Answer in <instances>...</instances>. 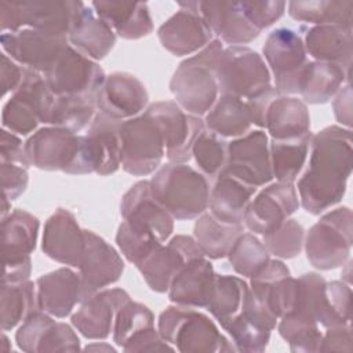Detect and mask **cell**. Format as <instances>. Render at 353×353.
<instances>
[{"mask_svg":"<svg viewBox=\"0 0 353 353\" xmlns=\"http://www.w3.org/2000/svg\"><path fill=\"white\" fill-rule=\"evenodd\" d=\"M51 91L41 73L25 69L23 80L3 106V128L17 134L29 135L39 123Z\"/></svg>","mask_w":353,"mask_h":353,"instance_id":"obj_14","label":"cell"},{"mask_svg":"<svg viewBox=\"0 0 353 353\" xmlns=\"http://www.w3.org/2000/svg\"><path fill=\"white\" fill-rule=\"evenodd\" d=\"M143 113L159 128L165 148V157L170 163L189 161L194 141L205 130L203 120L199 116L186 113L174 101L154 102Z\"/></svg>","mask_w":353,"mask_h":353,"instance_id":"obj_11","label":"cell"},{"mask_svg":"<svg viewBox=\"0 0 353 353\" xmlns=\"http://www.w3.org/2000/svg\"><path fill=\"white\" fill-rule=\"evenodd\" d=\"M149 95L141 80L127 72L106 76L98 95L97 109L116 120H128L148 105Z\"/></svg>","mask_w":353,"mask_h":353,"instance_id":"obj_24","label":"cell"},{"mask_svg":"<svg viewBox=\"0 0 353 353\" xmlns=\"http://www.w3.org/2000/svg\"><path fill=\"white\" fill-rule=\"evenodd\" d=\"M39 226V219L21 208L1 218V263L30 258L36 248Z\"/></svg>","mask_w":353,"mask_h":353,"instance_id":"obj_33","label":"cell"},{"mask_svg":"<svg viewBox=\"0 0 353 353\" xmlns=\"http://www.w3.org/2000/svg\"><path fill=\"white\" fill-rule=\"evenodd\" d=\"M17 345L29 353L46 352H77L80 339L73 328L62 321H55L52 316L36 310L18 328L15 334Z\"/></svg>","mask_w":353,"mask_h":353,"instance_id":"obj_19","label":"cell"},{"mask_svg":"<svg viewBox=\"0 0 353 353\" xmlns=\"http://www.w3.org/2000/svg\"><path fill=\"white\" fill-rule=\"evenodd\" d=\"M280 95V92L274 88V85H270L269 88L261 91L259 94L254 95L252 98L247 99V105L250 109L251 114V121L252 124L265 128V119H266V112L270 105V102Z\"/></svg>","mask_w":353,"mask_h":353,"instance_id":"obj_56","label":"cell"},{"mask_svg":"<svg viewBox=\"0 0 353 353\" xmlns=\"http://www.w3.org/2000/svg\"><path fill=\"white\" fill-rule=\"evenodd\" d=\"M232 336L236 350L248 353H261L268 347L270 330L256 324L255 321L239 314L225 328Z\"/></svg>","mask_w":353,"mask_h":353,"instance_id":"obj_51","label":"cell"},{"mask_svg":"<svg viewBox=\"0 0 353 353\" xmlns=\"http://www.w3.org/2000/svg\"><path fill=\"white\" fill-rule=\"evenodd\" d=\"M25 68L12 61L7 54H1V66H0V77H1V95L4 97L7 92H14L23 80Z\"/></svg>","mask_w":353,"mask_h":353,"instance_id":"obj_57","label":"cell"},{"mask_svg":"<svg viewBox=\"0 0 353 353\" xmlns=\"http://www.w3.org/2000/svg\"><path fill=\"white\" fill-rule=\"evenodd\" d=\"M91 7L121 39L138 40L153 30L152 17L146 3L97 0L91 3Z\"/></svg>","mask_w":353,"mask_h":353,"instance_id":"obj_32","label":"cell"},{"mask_svg":"<svg viewBox=\"0 0 353 353\" xmlns=\"http://www.w3.org/2000/svg\"><path fill=\"white\" fill-rule=\"evenodd\" d=\"M223 51L222 41L214 39L196 55L182 61L170 81L175 102L189 114L205 116L219 97L215 74Z\"/></svg>","mask_w":353,"mask_h":353,"instance_id":"obj_2","label":"cell"},{"mask_svg":"<svg viewBox=\"0 0 353 353\" xmlns=\"http://www.w3.org/2000/svg\"><path fill=\"white\" fill-rule=\"evenodd\" d=\"M121 123L97 112L84 134L94 172L110 175L121 165Z\"/></svg>","mask_w":353,"mask_h":353,"instance_id":"obj_28","label":"cell"},{"mask_svg":"<svg viewBox=\"0 0 353 353\" xmlns=\"http://www.w3.org/2000/svg\"><path fill=\"white\" fill-rule=\"evenodd\" d=\"M302 39L307 55L319 62L335 63L350 74L353 54L352 28L314 25L305 30V37Z\"/></svg>","mask_w":353,"mask_h":353,"instance_id":"obj_30","label":"cell"},{"mask_svg":"<svg viewBox=\"0 0 353 353\" xmlns=\"http://www.w3.org/2000/svg\"><path fill=\"white\" fill-rule=\"evenodd\" d=\"M204 121L207 130L222 138L243 137L252 125L247 101L233 95H219Z\"/></svg>","mask_w":353,"mask_h":353,"instance_id":"obj_38","label":"cell"},{"mask_svg":"<svg viewBox=\"0 0 353 353\" xmlns=\"http://www.w3.org/2000/svg\"><path fill=\"white\" fill-rule=\"evenodd\" d=\"M248 291L250 287L243 279L229 274H216L205 307L218 320L221 327L225 328L241 313Z\"/></svg>","mask_w":353,"mask_h":353,"instance_id":"obj_40","label":"cell"},{"mask_svg":"<svg viewBox=\"0 0 353 353\" xmlns=\"http://www.w3.org/2000/svg\"><path fill=\"white\" fill-rule=\"evenodd\" d=\"M83 1H1V33L30 28L57 36H69Z\"/></svg>","mask_w":353,"mask_h":353,"instance_id":"obj_7","label":"cell"},{"mask_svg":"<svg viewBox=\"0 0 353 353\" xmlns=\"http://www.w3.org/2000/svg\"><path fill=\"white\" fill-rule=\"evenodd\" d=\"M28 168V164L19 161L4 160L0 163L3 200L11 203L25 192L29 181Z\"/></svg>","mask_w":353,"mask_h":353,"instance_id":"obj_53","label":"cell"},{"mask_svg":"<svg viewBox=\"0 0 353 353\" xmlns=\"http://www.w3.org/2000/svg\"><path fill=\"white\" fill-rule=\"evenodd\" d=\"M244 225L221 222L211 212H203L193 228V237L205 258L221 259L228 256L234 241L244 233Z\"/></svg>","mask_w":353,"mask_h":353,"instance_id":"obj_39","label":"cell"},{"mask_svg":"<svg viewBox=\"0 0 353 353\" xmlns=\"http://www.w3.org/2000/svg\"><path fill=\"white\" fill-rule=\"evenodd\" d=\"M279 332L288 342L291 352H320L323 334L320 325L313 320L287 314L280 319Z\"/></svg>","mask_w":353,"mask_h":353,"instance_id":"obj_46","label":"cell"},{"mask_svg":"<svg viewBox=\"0 0 353 353\" xmlns=\"http://www.w3.org/2000/svg\"><path fill=\"white\" fill-rule=\"evenodd\" d=\"M192 157L201 174L214 181L225 168L228 157V142L210 130H204L193 143Z\"/></svg>","mask_w":353,"mask_h":353,"instance_id":"obj_45","label":"cell"},{"mask_svg":"<svg viewBox=\"0 0 353 353\" xmlns=\"http://www.w3.org/2000/svg\"><path fill=\"white\" fill-rule=\"evenodd\" d=\"M120 214L130 225L153 232L161 243L172 234L174 218L153 196L150 181H139L124 193Z\"/></svg>","mask_w":353,"mask_h":353,"instance_id":"obj_22","label":"cell"},{"mask_svg":"<svg viewBox=\"0 0 353 353\" xmlns=\"http://www.w3.org/2000/svg\"><path fill=\"white\" fill-rule=\"evenodd\" d=\"M205 21L212 34L230 46H243L261 33L247 18L240 1H188Z\"/></svg>","mask_w":353,"mask_h":353,"instance_id":"obj_23","label":"cell"},{"mask_svg":"<svg viewBox=\"0 0 353 353\" xmlns=\"http://www.w3.org/2000/svg\"><path fill=\"white\" fill-rule=\"evenodd\" d=\"M299 207V197L294 183L274 182L251 199L244 226L255 234H268L280 228Z\"/></svg>","mask_w":353,"mask_h":353,"instance_id":"obj_16","label":"cell"},{"mask_svg":"<svg viewBox=\"0 0 353 353\" xmlns=\"http://www.w3.org/2000/svg\"><path fill=\"white\" fill-rule=\"evenodd\" d=\"M353 215L349 207L324 214L306 233L303 247L310 265L320 270L343 266L350 256Z\"/></svg>","mask_w":353,"mask_h":353,"instance_id":"obj_6","label":"cell"},{"mask_svg":"<svg viewBox=\"0 0 353 353\" xmlns=\"http://www.w3.org/2000/svg\"><path fill=\"white\" fill-rule=\"evenodd\" d=\"M352 327L336 325L327 328L321 336L320 352H352Z\"/></svg>","mask_w":353,"mask_h":353,"instance_id":"obj_55","label":"cell"},{"mask_svg":"<svg viewBox=\"0 0 353 353\" xmlns=\"http://www.w3.org/2000/svg\"><path fill=\"white\" fill-rule=\"evenodd\" d=\"M266 65L274 77V88L281 95H295L307 65V52L302 36L290 28H279L269 33L263 46Z\"/></svg>","mask_w":353,"mask_h":353,"instance_id":"obj_10","label":"cell"},{"mask_svg":"<svg viewBox=\"0 0 353 353\" xmlns=\"http://www.w3.org/2000/svg\"><path fill=\"white\" fill-rule=\"evenodd\" d=\"M215 272L205 256L189 261L174 277L168 299L179 306L186 307H205L214 287Z\"/></svg>","mask_w":353,"mask_h":353,"instance_id":"obj_29","label":"cell"},{"mask_svg":"<svg viewBox=\"0 0 353 353\" xmlns=\"http://www.w3.org/2000/svg\"><path fill=\"white\" fill-rule=\"evenodd\" d=\"M181 7L157 30L161 46L176 57L190 55L210 44L212 32L203 17L189 6L188 1H179Z\"/></svg>","mask_w":353,"mask_h":353,"instance_id":"obj_20","label":"cell"},{"mask_svg":"<svg viewBox=\"0 0 353 353\" xmlns=\"http://www.w3.org/2000/svg\"><path fill=\"white\" fill-rule=\"evenodd\" d=\"M97 114V99L88 97L55 95L51 92L41 113L40 123L80 132Z\"/></svg>","mask_w":353,"mask_h":353,"instance_id":"obj_36","label":"cell"},{"mask_svg":"<svg viewBox=\"0 0 353 353\" xmlns=\"http://www.w3.org/2000/svg\"><path fill=\"white\" fill-rule=\"evenodd\" d=\"M265 128L272 139H291L310 132V116L306 103L288 95H277L269 105Z\"/></svg>","mask_w":353,"mask_h":353,"instance_id":"obj_35","label":"cell"},{"mask_svg":"<svg viewBox=\"0 0 353 353\" xmlns=\"http://www.w3.org/2000/svg\"><path fill=\"white\" fill-rule=\"evenodd\" d=\"M352 290L343 281H331L324 288V303L320 327L349 325L352 320Z\"/></svg>","mask_w":353,"mask_h":353,"instance_id":"obj_49","label":"cell"},{"mask_svg":"<svg viewBox=\"0 0 353 353\" xmlns=\"http://www.w3.org/2000/svg\"><path fill=\"white\" fill-rule=\"evenodd\" d=\"M116 243L124 258L135 266H139L163 244L153 232L132 226L125 221H123L117 229Z\"/></svg>","mask_w":353,"mask_h":353,"instance_id":"obj_47","label":"cell"},{"mask_svg":"<svg viewBox=\"0 0 353 353\" xmlns=\"http://www.w3.org/2000/svg\"><path fill=\"white\" fill-rule=\"evenodd\" d=\"M343 81H349V73L341 66L309 61L302 72L298 94L305 103H325L339 91Z\"/></svg>","mask_w":353,"mask_h":353,"instance_id":"obj_37","label":"cell"},{"mask_svg":"<svg viewBox=\"0 0 353 353\" xmlns=\"http://www.w3.org/2000/svg\"><path fill=\"white\" fill-rule=\"evenodd\" d=\"M312 132L291 138V139H272L269 143L270 161L273 178L277 182L294 183L298 178L305 161L307 159Z\"/></svg>","mask_w":353,"mask_h":353,"instance_id":"obj_41","label":"cell"},{"mask_svg":"<svg viewBox=\"0 0 353 353\" xmlns=\"http://www.w3.org/2000/svg\"><path fill=\"white\" fill-rule=\"evenodd\" d=\"M1 330L8 331L22 324L39 309L36 283L29 280L21 283H1Z\"/></svg>","mask_w":353,"mask_h":353,"instance_id":"obj_43","label":"cell"},{"mask_svg":"<svg viewBox=\"0 0 353 353\" xmlns=\"http://www.w3.org/2000/svg\"><path fill=\"white\" fill-rule=\"evenodd\" d=\"M305 229L292 218L284 221V223L276 230L263 234L262 243L268 252L281 259H291L299 255L303 248Z\"/></svg>","mask_w":353,"mask_h":353,"instance_id":"obj_50","label":"cell"},{"mask_svg":"<svg viewBox=\"0 0 353 353\" xmlns=\"http://www.w3.org/2000/svg\"><path fill=\"white\" fill-rule=\"evenodd\" d=\"M80 273L69 268H59L36 280L39 309L52 317L63 319L81 302Z\"/></svg>","mask_w":353,"mask_h":353,"instance_id":"obj_27","label":"cell"},{"mask_svg":"<svg viewBox=\"0 0 353 353\" xmlns=\"http://www.w3.org/2000/svg\"><path fill=\"white\" fill-rule=\"evenodd\" d=\"M255 192V186L222 171L214 179V185L210 189V212L221 222L240 225Z\"/></svg>","mask_w":353,"mask_h":353,"instance_id":"obj_31","label":"cell"},{"mask_svg":"<svg viewBox=\"0 0 353 353\" xmlns=\"http://www.w3.org/2000/svg\"><path fill=\"white\" fill-rule=\"evenodd\" d=\"M127 291L108 288L95 292L72 314V325L87 339H105L110 335L119 309L130 301Z\"/></svg>","mask_w":353,"mask_h":353,"instance_id":"obj_25","label":"cell"},{"mask_svg":"<svg viewBox=\"0 0 353 353\" xmlns=\"http://www.w3.org/2000/svg\"><path fill=\"white\" fill-rule=\"evenodd\" d=\"M124 352H164V350H175L164 338L160 335L159 330L149 328L142 331L141 334L131 338L123 347Z\"/></svg>","mask_w":353,"mask_h":353,"instance_id":"obj_54","label":"cell"},{"mask_svg":"<svg viewBox=\"0 0 353 353\" xmlns=\"http://www.w3.org/2000/svg\"><path fill=\"white\" fill-rule=\"evenodd\" d=\"M240 3L247 18L261 32L265 28L272 26L276 21H279L283 17L287 7L285 1H279V0H268V1L243 0Z\"/></svg>","mask_w":353,"mask_h":353,"instance_id":"obj_52","label":"cell"},{"mask_svg":"<svg viewBox=\"0 0 353 353\" xmlns=\"http://www.w3.org/2000/svg\"><path fill=\"white\" fill-rule=\"evenodd\" d=\"M204 256L194 237L176 234L165 245L154 250L138 268L149 288L154 292H168L178 272L192 259Z\"/></svg>","mask_w":353,"mask_h":353,"instance_id":"obj_18","label":"cell"},{"mask_svg":"<svg viewBox=\"0 0 353 353\" xmlns=\"http://www.w3.org/2000/svg\"><path fill=\"white\" fill-rule=\"evenodd\" d=\"M222 171L255 188L269 183L273 172L268 134L254 130L228 142V157Z\"/></svg>","mask_w":353,"mask_h":353,"instance_id":"obj_15","label":"cell"},{"mask_svg":"<svg viewBox=\"0 0 353 353\" xmlns=\"http://www.w3.org/2000/svg\"><path fill=\"white\" fill-rule=\"evenodd\" d=\"M84 247V230L66 208H58L44 225L41 250L63 265L79 268Z\"/></svg>","mask_w":353,"mask_h":353,"instance_id":"obj_26","label":"cell"},{"mask_svg":"<svg viewBox=\"0 0 353 353\" xmlns=\"http://www.w3.org/2000/svg\"><path fill=\"white\" fill-rule=\"evenodd\" d=\"M309 164L298 181L299 204L310 214L338 204L346 193L352 172V131L328 125L312 135Z\"/></svg>","mask_w":353,"mask_h":353,"instance_id":"obj_1","label":"cell"},{"mask_svg":"<svg viewBox=\"0 0 353 353\" xmlns=\"http://www.w3.org/2000/svg\"><path fill=\"white\" fill-rule=\"evenodd\" d=\"M228 258L237 274L252 277L270 261V254L258 237L243 233L232 245Z\"/></svg>","mask_w":353,"mask_h":353,"instance_id":"obj_44","label":"cell"},{"mask_svg":"<svg viewBox=\"0 0 353 353\" xmlns=\"http://www.w3.org/2000/svg\"><path fill=\"white\" fill-rule=\"evenodd\" d=\"M251 279L254 298L279 320L292 312L298 296V281L280 259H270Z\"/></svg>","mask_w":353,"mask_h":353,"instance_id":"obj_21","label":"cell"},{"mask_svg":"<svg viewBox=\"0 0 353 353\" xmlns=\"http://www.w3.org/2000/svg\"><path fill=\"white\" fill-rule=\"evenodd\" d=\"M287 7L290 17L299 22L352 28V0L290 1Z\"/></svg>","mask_w":353,"mask_h":353,"instance_id":"obj_42","label":"cell"},{"mask_svg":"<svg viewBox=\"0 0 353 353\" xmlns=\"http://www.w3.org/2000/svg\"><path fill=\"white\" fill-rule=\"evenodd\" d=\"M219 95L250 99L272 85L263 58L245 46L223 48L215 68Z\"/></svg>","mask_w":353,"mask_h":353,"instance_id":"obj_8","label":"cell"},{"mask_svg":"<svg viewBox=\"0 0 353 353\" xmlns=\"http://www.w3.org/2000/svg\"><path fill=\"white\" fill-rule=\"evenodd\" d=\"M69 44L92 61L103 59L116 43V33L94 10L84 6L69 36Z\"/></svg>","mask_w":353,"mask_h":353,"instance_id":"obj_34","label":"cell"},{"mask_svg":"<svg viewBox=\"0 0 353 353\" xmlns=\"http://www.w3.org/2000/svg\"><path fill=\"white\" fill-rule=\"evenodd\" d=\"M157 201L174 219L199 218L208 208V179L185 163H168L159 167L150 179Z\"/></svg>","mask_w":353,"mask_h":353,"instance_id":"obj_3","label":"cell"},{"mask_svg":"<svg viewBox=\"0 0 353 353\" xmlns=\"http://www.w3.org/2000/svg\"><path fill=\"white\" fill-rule=\"evenodd\" d=\"M154 327L150 309L139 302L127 301L117 312L113 325V341L121 349L135 335Z\"/></svg>","mask_w":353,"mask_h":353,"instance_id":"obj_48","label":"cell"},{"mask_svg":"<svg viewBox=\"0 0 353 353\" xmlns=\"http://www.w3.org/2000/svg\"><path fill=\"white\" fill-rule=\"evenodd\" d=\"M157 330L164 341L182 353L236 350L219 332L215 323L194 307L168 306L159 316Z\"/></svg>","mask_w":353,"mask_h":353,"instance_id":"obj_5","label":"cell"},{"mask_svg":"<svg viewBox=\"0 0 353 353\" xmlns=\"http://www.w3.org/2000/svg\"><path fill=\"white\" fill-rule=\"evenodd\" d=\"M334 114L336 121L342 125H346L349 130L352 127V90L349 83L345 87H341L339 91L334 95Z\"/></svg>","mask_w":353,"mask_h":353,"instance_id":"obj_58","label":"cell"},{"mask_svg":"<svg viewBox=\"0 0 353 353\" xmlns=\"http://www.w3.org/2000/svg\"><path fill=\"white\" fill-rule=\"evenodd\" d=\"M32 272V261L30 258L15 261V262H7L3 263V276L1 283H21L29 280Z\"/></svg>","mask_w":353,"mask_h":353,"instance_id":"obj_59","label":"cell"},{"mask_svg":"<svg viewBox=\"0 0 353 353\" xmlns=\"http://www.w3.org/2000/svg\"><path fill=\"white\" fill-rule=\"evenodd\" d=\"M81 277V302L105 287L116 283L124 262L120 254L92 230H84V247L79 265Z\"/></svg>","mask_w":353,"mask_h":353,"instance_id":"obj_17","label":"cell"},{"mask_svg":"<svg viewBox=\"0 0 353 353\" xmlns=\"http://www.w3.org/2000/svg\"><path fill=\"white\" fill-rule=\"evenodd\" d=\"M25 156L29 165L44 171L76 175L94 172L84 135L62 127L37 130L25 142Z\"/></svg>","mask_w":353,"mask_h":353,"instance_id":"obj_4","label":"cell"},{"mask_svg":"<svg viewBox=\"0 0 353 353\" xmlns=\"http://www.w3.org/2000/svg\"><path fill=\"white\" fill-rule=\"evenodd\" d=\"M121 168L135 176L154 172L165 148L161 134L153 120L145 113L121 123Z\"/></svg>","mask_w":353,"mask_h":353,"instance_id":"obj_9","label":"cell"},{"mask_svg":"<svg viewBox=\"0 0 353 353\" xmlns=\"http://www.w3.org/2000/svg\"><path fill=\"white\" fill-rule=\"evenodd\" d=\"M0 43L4 54L12 61L25 69L41 74L47 73L61 54L70 46L66 36L50 34L30 28L4 32L1 33Z\"/></svg>","mask_w":353,"mask_h":353,"instance_id":"obj_13","label":"cell"},{"mask_svg":"<svg viewBox=\"0 0 353 353\" xmlns=\"http://www.w3.org/2000/svg\"><path fill=\"white\" fill-rule=\"evenodd\" d=\"M55 95L95 98L106 79L102 68L91 58L69 46L43 74Z\"/></svg>","mask_w":353,"mask_h":353,"instance_id":"obj_12","label":"cell"}]
</instances>
